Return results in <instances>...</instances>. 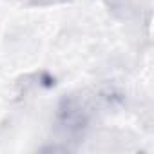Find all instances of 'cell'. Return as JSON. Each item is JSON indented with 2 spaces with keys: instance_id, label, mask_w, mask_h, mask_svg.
Wrapping results in <instances>:
<instances>
[{
  "instance_id": "obj_1",
  "label": "cell",
  "mask_w": 154,
  "mask_h": 154,
  "mask_svg": "<svg viewBox=\"0 0 154 154\" xmlns=\"http://www.w3.org/2000/svg\"><path fill=\"white\" fill-rule=\"evenodd\" d=\"M93 100L89 96L84 94H71L65 96L58 107V114H56V125L63 134H80L91 116H93Z\"/></svg>"
}]
</instances>
